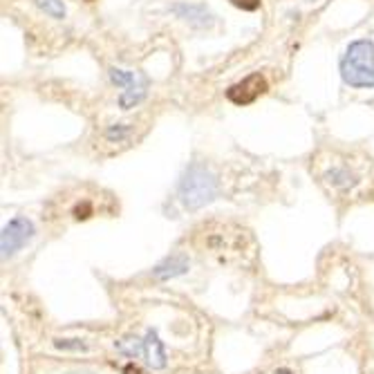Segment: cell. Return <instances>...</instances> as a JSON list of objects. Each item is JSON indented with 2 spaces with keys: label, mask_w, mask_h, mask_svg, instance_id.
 I'll list each match as a JSON object with an SVG mask.
<instances>
[{
  "label": "cell",
  "mask_w": 374,
  "mask_h": 374,
  "mask_svg": "<svg viewBox=\"0 0 374 374\" xmlns=\"http://www.w3.org/2000/svg\"><path fill=\"white\" fill-rule=\"evenodd\" d=\"M170 11L175 14L177 19H184L186 23H191L193 27H213V16L204 5H193V3H177L170 7Z\"/></svg>",
  "instance_id": "obj_6"
},
{
  "label": "cell",
  "mask_w": 374,
  "mask_h": 374,
  "mask_svg": "<svg viewBox=\"0 0 374 374\" xmlns=\"http://www.w3.org/2000/svg\"><path fill=\"white\" fill-rule=\"evenodd\" d=\"M144 338H137V336H130V338H121L115 343V348L123 354V356H130V358H137L139 354H144Z\"/></svg>",
  "instance_id": "obj_10"
},
{
  "label": "cell",
  "mask_w": 374,
  "mask_h": 374,
  "mask_svg": "<svg viewBox=\"0 0 374 374\" xmlns=\"http://www.w3.org/2000/svg\"><path fill=\"white\" fill-rule=\"evenodd\" d=\"M231 3L242 7V9H256L260 5V0H231Z\"/></svg>",
  "instance_id": "obj_14"
},
{
  "label": "cell",
  "mask_w": 374,
  "mask_h": 374,
  "mask_svg": "<svg viewBox=\"0 0 374 374\" xmlns=\"http://www.w3.org/2000/svg\"><path fill=\"white\" fill-rule=\"evenodd\" d=\"M267 92V81H264V76L262 74H251V76H246L244 81L236 83V85H231L227 90V97L233 101V103H238V105H246V103H251L256 101L260 95H264Z\"/></svg>",
  "instance_id": "obj_5"
},
{
  "label": "cell",
  "mask_w": 374,
  "mask_h": 374,
  "mask_svg": "<svg viewBox=\"0 0 374 374\" xmlns=\"http://www.w3.org/2000/svg\"><path fill=\"white\" fill-rule=\"evenodd\" d=\"M341 76L350 88H374V43L358 38L341 56Z\"/></svg>",
  "instance_id": "obj_2"
},
{
  "label": "cell",
  "mask_w": 374,
  "mask_h": 374,
  "mask_svg": "<svg viewBox=\"0 0 374 374\" xmlns=\"http://www.w3.org/2000/svg\"><path fill=\"white\" fill-rule=\"evenodd\" d=\"M56 348H61V350H85V346L81 341H56Z\"/></svg>",
  "instance_id": "obj_13"
},
{
  "label": "cell",
  "mask_w": 374,
  "mask_h": 374,
  "mask_svg": "<svg viewBox=\"0 0 374 374\" xmlns=\"http://www.w3.org/2000/svg\"><path fill=\"white\" fill-rule=\"evenodd\" d=\"M144 356H146V363L152 368V370H162L166 365V350H164V343L160 341L157 332L155 330H148L146 338H144Z\"/></svg>",
  "instance_id": "obj_8"
},
{
  "label": "cell",
  "mask_w": 374,
  "mask_h": 374,
  "mask_svg": "<svg viewBox=\"0 0 374 374\" xmlns=\"http://www.w3.org/2000/svg\"><path fill=\"white\" fill-rule=\"evenodd\" d=\"M128 133H130L128 126H123V123H117V126H113L110 130L105 133V137L110 139V142H115V139H117V142H123V139L128 137Z\"/></svg>",
  "instance_id": "obj_12"
},
{
  "label": "cell",
  "mask_w": 374,
  "mask_h": 374,
  "mask_svg": "<svg viewBox=\"0 0 374 374\" xmlns=\"http://www.w3.org/2000/svg\"><path fill=\"white\" fill-rule=\"evenodd\" d=\"M220 193V182L213 175V170L204 164H189L177 186V197L184 204V209L197 211L213 202Z\"/></svg>",
  "instance_id": "obj_1"
},
{
  "label": "cell",
  "mask_w": 374,
  "mask_h": 374,
  "mask_svg": "<svg viewBox=\"0 0 374 374\" xmlns=\"http://www.w3.org/2000/svg\"><path fill=\"white\" fill-rule=\"evenodd\" d=\"M76 374H92V372H76Z\"/></svg>",
  "instance_id": "obj_16"
},
{
  "label": "cell",
  "mask_w": 374,
  "mask_h": 374,
  "mask_svg": "<svg viewBox=\"0 0 374 374\" xmlns=\"http://www.w3.org/2000/svg\"><path fill=\"white\" fill-rule=\"evenodd\" d=\"M186 271H189V258H186L184 254H173L155 267L152 276L157 280H168V278H177Z\"/></svg>",
  "instance_id": "obj_7"
},
{
  "label": "cell",
  "mask_w": 374,
  "mask_h": 374,
  "mask_svg": "<svg viewBox=\"0 0 374 374\" xmlns=\"http://www.w3.org/2000/svg\"><path fill=\"white\" fill-rule=\"evenodd\" d=\"M327 177V182H330L334 189H352V186L358 182L356 180V175L352 173V170L348 168V166H336V168H332L330 173L325 175Z\"/></svg>",
  "instance_id": "obj_9"
},
{
  "label": "cell",
  "mask_w": 374,
  "mask_h": 374,
  "mask_svg": "<svg viewBox=\"0 0 374 374\" xmlns=\"http://www.w3.org/2000/svg\"><path fill=\"white\" fill-rule=\"evenodd\" d=\"M36 5L48 14V16L56 19V21H63L66 19V5L63 0H36Z\"/></svg>",
  "instance_id": "obj_11"
},
{
  "label": "cell",
  "mask_w": 374,
  "mask_h": 374,
  "mask_svg": "<svg viewBox=\"0 0 374 374\" xmlns=\"http://www.w3.org/2000/svg\"><path fill=\"white\" fill-rule=\"evenodd\" d=\"M110 79L115 85L123 88V92L119 95V105L123 110H130V108L139 105L146 99L148 76L144 72H128L121 68H110Z\"/></svg>",
  "instance_id": "obj_3"
},
{
  "label": "cell",
  "mask_w": 374,
  "mask_h": 374,
  "mask_svg": "<svg viewBox=\"0 0 374 374\" xmlns=\"http://www.w3.org/2000/svg\"><path fill=\"white\" fill-rule=\"evenodd\" d=\"M123 374H142V372H139V368H137V365H128L126 370H123Z\"/></svg>",
  "instance_id": "obj_15"
},
{
  "label": "cell",
  "mask_w": 374,
  "mask_h": 374,
  "mask_svg": "<svg viewBox=\"0 0 374 374\" xmlns=\"http://www.w3.org/2000/svg\"><path fill=\"white\" fill-rule=\"evenodd\" d=\"M32 238H34L32 220H27V217H14L9 224H5L3 236H0V251H3V258H11Z\"/></svg>",
  "instance_id": "obj_4"
}]
</instances>
